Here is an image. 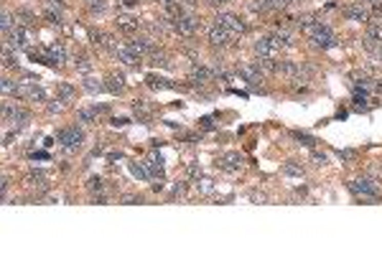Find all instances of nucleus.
<instances>
[{"label": "nucleus", "instance_id": "1", "mask_svg": "<svg viewBox=\"0 0 382 254\" xmlns=\"http://www.w3.org/2000/svg\"><path fill=\"white\" fill-rule=\"evenodd\" d=\"M349 190L362 196V198H377L380 196V183L375 178H357L349 183Z\"/></svg>", "mask_w": 382, "mask_h": 254}, {"label": "nucleus", "instance_id": "2", "mask_svg": "<svg viewBox=\"0 0 382 254\" xmlns=\"http://www.w3.org/2000/svg\"><path fill=\"white\" fill-rule=\"evenodd\" d=\"M173 23H176V33H181V36H194L199 28H202V20L196 18V15H191V13H181L178 18H173Z\"/></svg>", "mask_w": 382, "mask_h": 254}, {"label": "nucleus", "instance_id": "3", "mask_svg": "<svg viewBox=\"0 0 382 254\" xmlns=\"http://www.w3.org/2000/svg\"><path fill=\"white\" fill-rule=\"evenodd\" d=\"M82 140H84V132L79 130V127H62L59 132H56V142H62L67 150H76L79 145H82Z\"/></svg>", "mask_w": 382, "mask_h": 254}, {"label": "nucleus", "instance_id": "4", "mask_svg": "<svg viewBox=\"0 0 382 254\" xmlns=\"http://www.w3.org/2000/svg\"><path fill=\"white\" fill-rule=\"evenodd\" d=\"M214 20H217L219 26H225L232 36H242V33L247 31V23H245L239 15H234V13H219Z\"/></svg>", "mask_w": 382, "mask_h": 254}, {"label": "nucleus", "instance_id": "5", "mask_svg": "<svg viewBox=\"0 0 382 254\" xmlns=\"http://www.w3.org/2000/svg\"><path fill=\"white\" fill-rule=\"evenodd\" d=\"M344 15H347V20H354V23H372V13L362 3H349L344 8Z\"/></svg>", "mask_w": 382, "mask_h": 254}, {"label": "nucleus", "instance_id": "6", "mask_svg": "<svg viewBox=\"0 0 382 254\" xmlns=\"http://www.w3.org/2000/svg\"><path fill=\"white\" fill-rule=\"evenodd\" d=\"M311 41H313L316 49H331V46H336V36H334V31L326 23L318 26V31L311 36Z\"/></svg>", "mask_w": 382, "mask_h": 254}, {"label": "nucleus", "instance_id": "7", "mask_svg": "<svg viewBox=\"0 0 382 254\" xmlns=\"http://www.w3.org/2000/svg\"><path fill=\"white\" fill-rule=\"evenodd\" d=\"M278 51H280V44H278L275 36H265V38H260V41L255 44V54L263 56V59H275Z\"/></svg>", "mask_w": 382, "mask_h": 254}, {"label": "nucleus", "instance_id": "8", "mask_svg": "<svg viewBox=\"0 0 382 254\" xmlns=\"http://www.w3.org/2000/svg\"><path fill=\"white\" fill-rule=\"evenodd\" d=\"M239 76L250 84V87H260L263 81H265V71L257 66V64H245V66H239Z\"/></svg>", "mask_w": 382, "mask_h": 254}, {"label": "nucleus", "instance_id": "9", "mask_svg": "<svg viewBox=\"0 0 382 254\" xmlns=\"http://www.w3.org/2000/svg\"><path fill=\"white\" fill-rule=\"evenodd\" d=\"M232 38H234V36L229 33L227 28H225V26H219L217 20H214V23L209 26V41H212L214 46H227V44L232 41Z\"/></svg>", "mask_w": 382, "mask_h": 254}, {"label": "nucleus", "instance_id": "10", "mask_svg": "<svg viewBox=\"0 0 382 254\" xmlns=\"http://www.w3.org/2000/svg\"><path fill=\"white\" fill-rule=\"evenodd\" d=\"M44 54H46V64L49 66H62V64L67 61V51H64L62 44H49L44 49Z\"/></svg>", "mask_w": 382, "mask_h": 254}, {"label": "nucleus", "instance_id": "11", "mask_svg": "<svg viewBox=\"0 0 382 254\" xmlns=\"http://www.w3.org/2000/svg\"><path fill=\"white\" fill-rule=\"evenodd\" d=\"M217 168H222L227 173H237L242 168V155L239 153H225L222 158H217Z\"/></svg>", "mask_w": 382, "mask_h": 254}, {"label": "nucleus", "instance_id": "12", "mask_svg": "<svg viewBox=\"0 0 382 254\" xmlns=\"http://www.w3.org/2000/svg\"><path fill=\"white\" fill-rule=\"evenodd\" d=\"M382 46V23H367V36H365V46L372 51L375 46Z\"/></svg>", "mask_w": 382, "mask_h": 254}, {"label": "nucleus", "instance_id": "13", "mask_svg": "<svg viewBox=\"0 0 382 254\" xmlns=\"http://www.w3.org/2000/svg\"><path fill=\"white\" fill-rule=\"evenodd\" d=\"M13 18H15V26H21V28H33L36 26V15L28 8H18L13 13Z\"/></svg>", "mask_w": 382, "mask_h": 254}, {"label": "nucleus", "instance_id": "14", "mask_svg": "<svg viewBox=\"0 0 382 254\" xmlns=\"http://www.w3.org/2000/svg\"><path fill=\"white\" fill-rule=\"evenodd\" d=\"M125 46H128V49H130L135 56H146V54L153 49V44L148 41V38H138V36H135V38H130Z\"/></svg>", "mask_w": 382, "mask_h": 254}, {"label": "nucleus", "instance_id": "15", "mask_svg": "<svg viewBox=\"0 0 382 254\" xmlns=\"http://www.w3.org/2000/svg\"><path fill=\"white\" fill-rule=\"evenodd\" d=\"M115 23H117V28H120L123 33H128V36L135 33V31L140 28V20H138V18H130V15H117Z\"/></svg>", "mask_w": 382, "mask_h": 254}, {"label": "nucleus", "instance_id": "16", "mask_svg": "<svg viewBox=\"0 0 382 254\" xmlns=\"http://www.w3.org/2000/svg\"><path fill=\"white\" fill-rule=\"evenodd\" d=\"M105 89H107L110 94H123V92H125V79H123L120 74H110V76L105 79Z\"/></svg>", "mask_w": 382, "mask_h": 254}, {"label": "nucleus", "instance_id": "17", "mask_svg": "<svg viewBox=\"0 0 382 254\" xmlns=\"http://www.w3.org/2000/svg\"><path fill=\"white\" fill-rule=\"evenodd\" d=\"M275 74H283V76H301V66L296 61H275Z\"/></svg>", "mask_w": 382, "mask_h": 254}, {"label": "nucleus", "instance_id": "18", "mask_svg": "<svg viewBox=\"0 0 382 254\" xmlns=\"http://www.w3.org/2000/svg\"><path fill=\"white\" fill-rule=\"evenodd\" d=\"M89 38H92V46H97V49H112V36H107L102 31H89Z\"/></svg>", "mask_w": 382, "mask_h": 254}, {"label": "nucleus", "instance_id": "19", "mask_svg": "<svg viewBox=\"0 0 382 254\" xmlns=\"http://www.w3.org/2000/svg\"><path fill=\"white\" fill-rule=\"evenodd\" d=\"M115 56H117L123 64H128V66H135V64L140 61V56H135L128 46H115Z\"/></svg>", "mask_w": 382, "mask_h": 254}, {"label": "nucleus", "instance_id": "20", "mask_svg": "<svg viewBox=\"0 0 382 254\" xmlns=\"http://www.w3.org/2000/svg\"><path fill=\"white\" fill-rule=\"evenodd\" d=\"M212 76H214V71H209V69H204V66L191 69V81H194V84H207Z\"/></svg>", "mask_w": 382, "mask_h": 254}, {"label": "nucleus", "instance_id": "21", "mask_svg": "<svg viewBox=\"0 0 382 254\" xmlns=\"http://www.w3.org/2000/svg\"><path fill=\"white\" fill-rule=\"evenodd\" d=\"M146 81H148L151 89H176V84L171 79H163V76H155V74H151Z\"/></svg>", "mask_w": 382, "mask_h": 254}, {"label": "nucleus", "instance_id": "22", "mask_svg": "<svg viewBox=\"0 0 382 254\" xmlns=\"http://www.w3.org/2000/svg\"><path fill=\"white\" fill-rule=\"evenodd\" d=\"M283 173L286 176H293V178H304V165L298 163V160H286V165H283Z\"/></svg>", "mask_w": 382, "mask_h": 254}, {"label": "nucleus", "instance_id": "23", "mask_svg": "<svg viewBox=\"0 0 382 254\" xmlns=\"http://www.w3.org/2000/svg\"><path fill=\"white\" fill-rule=\"evenodd\" d=\"M99 112H105V107H94V110H79V112H76V117H79V122H94Z\"/></svg>", "mask_w": 382, "mask_h": 254}, {"label": "nucleus", "instance_id": "24", "mask_svg": "<svg viewBox=\"0 0 382 254\" xmlns=\"http://www.w3.org/2000/svg\"><path fill=\"white\" fill-rule=\"evenodd\" d=\"M146 165H148V173H151V176H158V178L163 176V160H160V158L153 155V158L146 160Z\"/></svg>", "mask_w": 382, "mask_h": 254}, {"label": "nucleus", "instance_id": "25", "mask_svg": "<svg viewBox=\"0 0 382 254\" xmlns=\"http://www.w3.org/2000/svg\"><path fill=\"white\" fill-rule=\"evenodd\" d=\"M26 181H28L31 186H36V188H46V186H49V183H46V176H44V173H38V171H31Z\"/></svg>", "mask_w": 382, "mask_h": 254}, {"label": "nucleus", "instance_id": "26", "mask_svg": "<svg viewBox=\"0 0 382 254\" xmlns=\"http://www.w3.org/2000/svg\"><path fill=\"white\" fill-rule=\"evenodd\" d=\"M44 18H46L49 23L59 26V23H62V10H54L51 5H46V10H44Z\"/></svg>", "mask_w": 382, "mask_h": 254}, {"label": "nucleus", "instance_id": "27", "mask_svg": "<svg viewBox=\"0 0 382 254\" xmlns=\"http://www.w3.org/2000/svg\"><path fill=\"white\" fill-rule=\"evenodd\" d=\"M74 66H76V71H82V74H89L92 71V64H89V59L84 54H79L74 59Z\"/></svg>", "mask_w": 382, "mask_h": 254}, {"label": "nucleus", "instance_id": "28", "mask_svg": "<svg viewBox=\"0 0 382 254\" xmlns=\"http://www.w3.org/2000/svg\"><path fill=\"white\" fill-rule=\"evenodd\" d=\"M196 188H199V193H204V196H207V193H212V190H214V181L202 176V178L196 181Z\"/></svg>", "mask_w": 382, "mask_h": 254}, {"label": "nucleus", "instance_id": "29", "mask_svg": "<svg viewBox=\"0 0 382 254\" xmlns=\"http://www.w3.org/2000/svg\"><path fill=\"white\" fill-rule=\"evenodd\" d=\"M293 137H296V140H298V142H304V145H308V147H313V145H316V142H318V140H316V137H311V135H308V132H301V130H296V132H293Z\"/></svg>", "mask_w": 382, "mask_h": 254}, {"label": "nucleus", "instance_id": "30", "mask_svg": "<svg viewBox=\"0 0 382 254\" xmlns=\"http://www.w3.org/2000/svg\"><path fill=\"white\" fill-rule=\"evenodd\" d=\"M87 190H89V193H102V190H105L102 178H97V176H94V178H89V181H87Z\"/></svg>", "mask_w": 382, "mask_h": 254}, {"label": "nucleus", "instance_id": "31", "mask_svg": "<svg viewBox=\"0 0 382 254\" xmlns=\"http://www.w3.org/2000/svg\"><path fill=\"white\" fill-rule=\"evenodd\" d=\"M265 3H268V10H286L296 0H265Z\"/></svg>", "mask_w": 382, "mask_h": 254}, {"label": "nucleus", "instance_id": "32", "mask_svg": "<svg viewBox=\"0 0 382 254\" xmlns=\"http://www.w3.org/2000/svg\"><path fill=\"white\" fill-rule=\"evenodd\" d=\"M130 171H133V176H135V178H140V181H146V178L151 176V173H148V168H143L140 163H133V165H130Z\"/></svg>", "mask_w": 382, "mask_h": 254}, {"label": "nucleus", "instance_id": "33", "mask_svg": "<svg viewBox=\"0 0 382 254\" xmlns=\"http://www.w3.org/2000/svg\"><path fill=\"white\" fill-rule=\"evenodd\" d=\"M84 89L92 92V94H97V92L105 89V84H99V81H94V79H84Z\"/></svg>", "mask_w": 382, "mask_h": 254}, {"label": "nucleus", "instance_id": "34", "mask_svg": "<svg viewBox=\"0 0 382 254\" xmlns=\"http://www.w3.org/2000/svg\"><path fill=\"white\" fill-rule=\"evenodd\" d=\"M13 64H15V56H13L10 46L5 44V49H3V66H13Z\"/></svg>", "mask_w": 382, "mask_h": 254}, {"label": "nucleus", "instance_id": "35", "mask_svg": "<svg viewBox=\"0 0 382 254\" xmlns=\"http://www.w3.org/2000/svg\"><path fill=\"white\" fill-rule=\"evenodd\" d=\"M59 94H62L64 99H72V97H74V87H72V84H59Z\"/></svg>", "mask_w": 382, "mask_h": 254}, {"label": "nucleus", "instance_id": "36", "mask_svg": "<svg viewBox=\"0 0 382 254\" xmlns=\"http://www.w3.org/2000/svg\"><path fill=\"white\" fill-rule=\"evenodd\" d=\"M311 160L316 165H326V153H318V150H311Z\"/></svg>", "mask_w": 382, "mask_h": 254}, {"label": "nucleus", "instance_id": "37", "mask_svg": "<svg viewBox=\"0 0 382 254\" xmlns=\"http://www.w3.org/2000/svg\"><path fill=\"white\" fill-rule=\"evenodd\" d=\"M120 201H123V203H143V196H138V193H125Z\"/></svg>", "mask_w": 382, "mask_h": 254}, {"label": "nucleus", "instance_id": "38", "mask_svg": "<svg viewBox=\"0 0 382 254\" xmlns=\"http://www.w3.org/2000/svg\"><path fill=\"white\" fill-rule=\"evenodd\" d=\"M199 127H202V130H214V120H212V117H202V120H199Z\"/></svg>", "mask_w": 382, "mask_h": 254}, {"label": "nucleus", "instance_id": "39", "mask_svg": "<svg viewBox=\"0 0 382 254\" xmlns=\"http://www.w3.org/2000/svg\"><path fill=\"white\" fill-rule=\"evenodd\" d=\"M339 158H341V160H354L357 153H354V150H339Z\"/></svg>", "mask_w": 382, "mask_h": 254}, {"label": "nucleus", "instance_id": "40", "mask_svg": "<svg viewBox=\"0 0 382 254\" xmlns=\"http://www.w3.org/2000/svg\"><path fill=\"white\" fill-rule=\"evenodd\" d=\"M87 3H89L92 10H102V8H105V0H87Z\"/></svg>", "mask_w": 382, "mask_h": 254}, {"label": "nucleus", "instance_id": "41", "mask_svg": "<svg viewBox=\"0 0 382 254\" xmlns=\"http://www.w3.org/2000/svg\"><path fill=\"white\" fill-rule=\"evenodd\" d=\"M186 193V183H178V186H173V196H184Z\"/></svg>", "mask_w": 382, "mask_h": 254}, {"label": "nucleus", "instance_id": "42", "mask_svg": "<svg viewBox=\"0 0 382 254\" xmlns=\"http://www.w3.org/2000/svg\"><path fill=\"white\" fill-rule=\"evenodd\" d=\"M112 125H115V127H123V125H128V117H115V120H112Z\"/></svg>", "mask_w": 382, "mask_h": 254}, {"label": "nucleus", "instance_id": "43", "mask_svg": "<svg viewBox=\"0 0 382 254\" xmlns=\"http://www.w3.org/2000/svg\"><path fill=\"white\" fill-rule=\"evenodd\" d=\"M250 198H252V201H265V193H257V190H252V193H250Z\"/></svg>", "mask_w": 382, "mask_h": 254}, {"label": "nucleus", "instance_id": "44", "mask_svg": "<svg viewBox=\"0 0 382 254\" xmlns=\"http://www.w3.org/2000/svg\"><path fill=\"white\" fill-rule=\"evenodd\" d=\"M359 3H365V5H370V8H372V5H382V0H359Z\"/></svg>", "mask_w": 382, "mask_h": 254}, {"label": "nucleus", "instance_id": "45", "mask_svg": "<svg viewBox=\"0 0 382 254\" xmlns=\"http://www.w3.org/2000/svg\"><path fill=\"white\" fill-rule=\"evenodd\" d=\"M181 3H186L189 8H196V5H199V0H181Z\"/></svg>", "mask_w": 382, "mask_h": 254}, {"label": "nucleus", "instance_id": "46", "mask_svg": "<svg viewBox=\"0 0 382 254\" xmlns=\"http://www.w3.org/2000/svg\"><path fill=\"white\" fill-rule=\"evenodd\" d=\"M377 59H380V61H382V46H380V49H377Z\"/></svg>", "mask_w": 382, "mask_h": 254}, {"label": "nucleus", "instance_id": "47", "mask_svg": "<svg viewBox=\"0 0 382 254\" xmlns=\"http://www.w3.org/2000/svg\"><path fill=\"white\" fill-rule=\"evenodd\" d=\"M212 3H214V5H217V3H219V5H222V3H229V0H212Z\"/></svg>", "mask_w": 382, "mask_h": 254}]
</instances>
